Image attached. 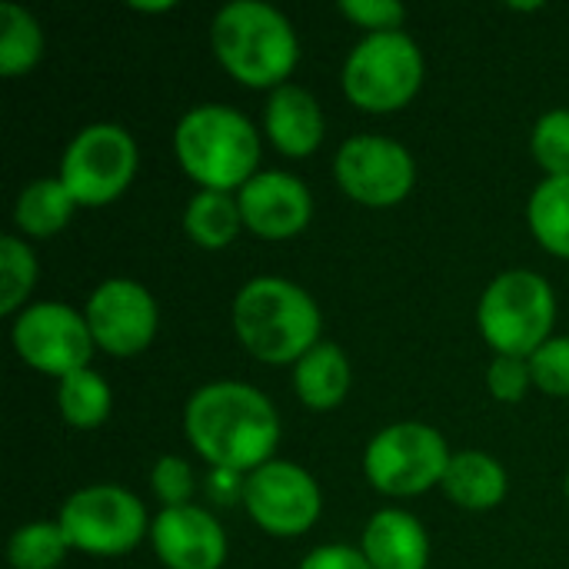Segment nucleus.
<instances>
[{
    "label": "nucleus",
    "instance_id": "34",
    "mask_svg": "<svg viewBox=\"0 0 569 569\" xmlns=\"http://www.w3.org/2000/svg\"><path fill=\"white\" fill-rule=\"evenodd\" d=\"M513 10H540L543 3H510Z\"/></svg>",
    "mask_w": 569,
    "mask_h": 569
},
{
    "label": "nucleus",
    "instance_id": "35",
    "mask_svg": "<svg viewBox=\"0 0 569 569\" xmlns=\"http://www.w3.org/2000/svg\"><path fill=\"white\" fill-rule=\"evenodd\" d=\"M567 500H569V473H567Z\"/></svg>",
    "mask_w": 569,
    "mask_h": 569
},
{
    "label": "nucleus",
    "instance_id": "26",
    "mask_svg": "<svg viewBox=\"0 0 569 569\" xmlns=\"http://www.w3.org/2000/svg\"><path fill=\"white\" fill-rule=\"evenodd\" d=\"M37 283V257L27 240L0 237V313L17 317Z\"/></svg>",
    "mask_w": 569,
    "mask_h": 569
},
{
    "label": "nucleus",
    "instance_id": "29",
    "mask_svg": "<svg viewBox=\"0 0 569 569\" xmlns=\"http://www.w3.org/2000/svg\"><path fill=\"white\" fill-rule=\"evenodd\" d=\"M150 490L163 507H187L197 490L193 467L183 457H160L150 470Z\"/></svg>",
    "mask_w": 569,
    "mask_h": 569
},
{
    "label": "nucleus",
    "instance_id": "24",
    "mask_svg": "<svg viewBox=\"0 0 569 569\" xmlns=\"http://www.w3.org/2000/svg\"><path fill=\"white\" fill-rule=\"evenodd\" d=\"M40 57H43V30L37 17L27 7L3 0L0 3V73L20 77L33 70Z\"/></svg>",
    "mask_w": 569,
    "mask_h": 569
},
{
    "label": "nucleus",
    "instance_id": "25",
    "mask_svg": "<svg viewBox=\"0 0 569 569\" xmlns=\"http://www.w3.org/2000/svg\"><path fill=\"white\" fill-rule=\"evenodd\" d=\"M70 553V543L60 530V523L33 520L10 533L7 540V560L13 569H57Z\"/></svg>",
    "mask_w": 569,
    "mask_h": 569
},
{
    "label": "nucleus",
    "instance_id": "13",
    "mask_svg": "<svg viewBox=\"0 0 569 569\" xmlns=\"http://www.w3.org/2000/svg\"><path fill=\"white\" fill-rule=\"evenodd\" d=\"M87 327L93 347L110 357H137L143 353L160 327V310L153 293L127 277L103 280L87 300Z\"/></svg>",
    "mask_w": 569,
    "mask_h": 569
},
{
    "label": "nucleus",
    "instance_id": "17",
    "mask_svg": "<svg viewBox=\"0 0 569 569\" xmlns=\"http://www.w3.org/2000/svg\"><path fill=\"white\" fill-rule=\"evenodd\" d=\"M363 557L373 569H427L430 537L407 510H380L363 527Z\"/></svg>",
    "mask_w": 569,
    "mask_h": 569
},
{
    "label": "nucleus",
    "instance_id": "27",
    "mask_svg": "<svg viewBox=\"0 0 569 569\" xmlns=\"http://www.w3.org/2000/svg\"><path fill=\"white\" fill-rule=\"evenodd\" d=\"M533 160L547 177H569V107L547 110L530 133Z\"/></svg>",
    "mask_w": 569,
    "mask_h": 569
},
{
    "label": "nucleus",
    "instance_id": "22",
    "mask_svg": "<svg viewBox=\"0 0 569 569\" xmlns=\"http://www.w3.org/2000/svg\"><path fill=\"white\" fill-rule=\"evenodd\" d=\"M57 407H60V417L73 430H97L110 417L113 393L100 373L83 367V370L57 380Z\"/></svg>",
    "mask_w": 569,
    "mask_h": 569
},
{
    "label": "nucleus",
    "instance_id": "15",
    "mask_svg": "<svg viewBox=\"0 0 569 569\" xmlns=\"http://www.w3.org/2000/svg\"><path fill=\"white\" fill-rule=\"evenodd\" d=\"M153 553L167 569H220L227 560V533L203 507H163L150 520Z\"/></svg>",
    "mask_w": 569,
    "mask_h": 569
},
{
    "label": "nucleus",
    "instance_id": "11",
    "mask_svg": "<svg viewBox=\"0 0 569 569\" xmlns=\"http://www.w3.org/2000/svg\"><path fill=\"white\" fill-rule=\"evenodd\" d=\"M337 187L363 207H393L410 197L417 163L400 140L380 133H357L340 143L333 157Z\"/></svg>",
    "mask_w": 569,
    "mask_h": 569
},
{
    "label": "nucleus",
    "instance_id": "14",
    "mask_svg": "<svg viewBox=\"0 0 569 569\" xmlns=\"http://www.w3.org/2000/svg\"><path fill=\"white\" fill-rule=\"evenodd\" d=\"M243 227L263 240H290L313 217L307 183L287 170H260L237 190Z\"/></svg>",
    "mask_w": 569,
    "mask_h": 569
},
{
    "label": "nucleus",
    "instance_id": "30",
    "mask_svg": "<svg viewBox=\"0 0 569 569\" xmlns=\"http://www.w3.org/2000/svg\"><path fill=\"white\" fill-rule=\"evenodd\" d=\"M337 10L367 33H390L407 20V7L397 0H340Z\"/></svg>",
    "mask_w": 569,
    "mask_h": 569
},
{
    "label": "nucleus",
    "instance_id": "5",
    "mask_svg": "<svg viewBox=\"0 0 569 569\" xmlns=\"http://www.w3.org/2000/svg\"><path fill=\"white\" fill-rule=\"evenodd\" d=\"M557 297L547 277L533 270H507L493 277L477 307V323L483 340L497 357L530 360L553 333Z\"/></svg>",
    "mask_w": 569,
    "mask_h": 569
},
{
    "label": "nucleus",
    "instance_id": "16",
    "mask_svg": "<svg viewBox=\"0 0 569 569\" xmlns=\"http://www.w3.org/2000/svg\"><path fill=\"white\" fill-rule=\"evenodd\" d=\"M263 133L283 157H310L323 140V110L307 87L283 83L263 107Z\"/></svg>",
    "mask_w": 569,
    "mask_h": 569
},
{
    "label": "nucleus",
    "instance_id": "19",
    "mask_svg": "<svg viewBox=\"0 0 569 569\" xmlns=\"http://www.w3.org/2000/svg\"><path fill=\"white\" fill-rule=\"evenodd\" d=\"M350 360L347 353L330 343L320 340L313 350H307L297 363H293V390L300 397L303 407L310 410H333L347 400L350 393Z\"/></svg>",
    "mask_w": 569,
    "mask_h": 569
},
{
    "label": "nucleus",
    "instance_id": "12",
    "mask_svg": "<svg viewBox=\"0 0 569 569\" xmlns=\"http://www.w3.org/2000/svg\"><path fill=\"white\" fill-rule=\"evenodd\" d=\"M240 500L250 520L263 533L280 540L307 533L323 510V493L317 480L290 460H270L260 470L247 473Z\"/></svg>",
    "mask_w": 569,
    "mask_h": 569
},
{
    "label": "nucleus",
    "instance_id": "23",
    "mask_svg": "<svg viewBox=\"0 0 569 569\" xmlns=\"http://www.w3.org/2000/svg\"><path fill=\"white\" fill-rule=\"evenodd\" d=\"M527 220L543 250L569 260V177H547L533 190Z\"/></svg>",
    "mask_w": 569,
    "mask_h": 569
},
{
    "label": "nucleus",
    "instance_id": "28",
    "mask_svg": "<svg viewBox=\"0 0 569 569\" xmlns=\"http://www.w3.org/2000/svg\"><path fill=\"white\" fill-rule=\"evenodd\" d=\"M533 387L550 397H569V337H550L530 357Z\"/></svg>",
    "mask_w": 569,
    "mask_h": 569
},
{
    "label": "nucleus",
    "instance_id": "20",
    "mask_svg": "<svg viewBox=\"0 0 569 569\" xmlns=\"http://www.w3.org/2000/svg\"><path fill=\"white\" fill-rule=\"evenodd\" d=\"M73 210H77V200L70 197L60 177H37L17 193L13 223L23 237L47 240L70 223Z\"/></svg>",
    "mask_w": 569,
    "mask_h": 569
},
{
    "label": "nucleus",
    "instance_id": "2",
    "mask_svg": "<svg viewBox=\"0 0 569 569\" xmlns=\"http://www.w3.org/2000/svg\"><path fill=\"white\" fill-rule=\"evenodd\" d=\"M220 67L243 87L277 90L300 60V40L283 10L263 0H230L210 23Z\"/></svg>",
    "mask_w": 569,
    "mask_h": 569
},
{
    "label": "nucleus",
    "instance_id": "32",
    "mask_svg": "<svg viewBox=\"0 0 569 569\" xmlns=\"http://www.w3.org/2000/svg\"><path fill=\"white\" fill-rule=\"evenodd\" d=\"M300 569H373L370 560L363 557V550L357 547H343V543H327V547H317L310 550Z\"/></svg>",
    "mask_w": 569,
    "mask_h": 569
},
{
    "label": "nucleus",
    "instance_id": "18",
    "mask_svg": "<svg viewBox=\"0 0 569 569\" xmlns=\"http://www.w3.org/2000/svg\"><path fill=\"white\" fill-rule=\"evenodd\" d=\"M440 487L460 510L487 513L503 503L510 480L497 457H490L483 450H460L450 457V467H447Z\"/></svg>",
    "mask_w": 569,
    "mask_h": 569
},
{
    "label": "nucleus",
    "instance_id": "21",
    "mask_svg": "<svg viewBox=\"0 0 569 569\" xmlns=\"http://www.w3.org/2000/svg\"><path fill=\"white\" fill-rule=\"evenodd\" d=\"M243 227L237 193H220V190H200L190 197L183 210V230L187 237L203 247V250H223L237 240Z\"/></svg>",
    "mask_w": 569,
    "mask_h": 569
},
{
    "label": "nucleus",
    "instance_id": "9",
    "mask_svg": "<svg viewBox=\"0 0 569 569\" xmlns=\"http://www.w3.org/2000/svg\"><path fill=\"white\" fill-rule=\"evenodd\" d=\"M137 173L133 133L120 123H90L73 133L60 157V180L77 207H103L117 200Z\"/></svg>",
    "mask_w": 569,
    "mask_h": 569
},
{
    "label": "nucleus",
    "instance_id": "33",
    "mask_svg": "<svg viewBox=\"0 0 569 569\" xmlns=\"http://www.w3.org/2000/svg\"><path fill=\"white\" fill-rule=\"evenodd\" d=\"M133 10H147V13H163V10H173L177 3L173 0H160V3H143V0H130Z\"/></svg>",
    "mask_w": 569,
    "mask_h": 569
},
{
    "label": "nucleus",
    "instance_id": "1",
    "mask_svg": "<svg viewBox=\"0 0 569 569\" xmlns=\"http://www.w3.org/2000/svg\"><path fill=\"white\" fill-rule=\"evenodd\" d=\"M183 433L213 470L240 477L273 460L280 413L263 390L240 380H213L187 400Z\"/></svg>",
    "mask_w": 569,
    "mask_h": 569
},
{
    "label": "nucleus",
    "instance_id": "4",
    "mask_svg": "<svg viewBox=\"0 0 569 569\" xmlns=\"http://www.w3.org/2000/svg\"><path fill=\"white\" fill-rule=\"evenodd\" d=\"M173 157L203 190L233 193L260 173V133L240 110L227 103H200L177 120Z\"/></svg>",
    "mask_w": 569,
    "mask_h": 569
},
{
    "label": "nucleus",
    "instance_id": "6",
    "mask_svg": "<svg viewBox=\"0 0 569 569\" xmlns=\"http://www.w3.org/2000/svg\"><path fill=\"white\" fill-rule=\"evenodd\" d=\"M423 53L403 30L367 33L343 60V93L367 113H393L407 107L423 83Z\"/></svg>",
    "mask_w": 569,
    "mask_h": 569
},
{
    "label": "nucleus",
    "instance_id": "3",
    "mask_svg": "<svg viewBox=\"0 0 569 569\" xmlns=\"http://www.w3.org/2000/svg\"><path fill=\"white\" fill-rule=\"evenodd\" d=\"M233 333L263 363H297L320 343V307L293 280L253 277L233 297Z\"/></svg>",
    "mask_w": 569,
    "mask_h": 569
},
{
    "label": "nucleus",
    "instance_id": "10",
    "mask_svg": "<svg viewBox=\"0 0 569 569\" xmlns=\"http://www.w3.org/2000/svg\"><path fill=\"white\" fill-rule=\"evenodd\" d=\"M10 343L27 367L57 380L90 367L93 357L87 317L53 300L30 303L17 313L10 327Z\"/></svg>",
    "mask_w": 569,
    "mask_h": 569
},
{
    "label": "nucleus",
    "instance_id": "8",
    "mask_svg": "<svg viewBox=\"0 0 569 569\" xmlns=\"http://www.w3.org/2000/svg\"><path fill=\"white\" fill-rule=\"evenodd\" d=\"M70 550L90 557H120L130 553L143 537H150L143 503L113 483L80 487L67 497L57 517Z\"/></svg>",
    "mask_w": 569,
    "mask_h": 569
},
{
    "label": "nucleus",
    "instance_id": "31",
    "mask_svg": "<svg viewBox=\"0 0 569 569\" xmlns=\"http://www.w3.org/2000/svg\"><path fill=\"white\" fill-rule=\"evenodd\" d=\"M487 387L500 403H520L527 397V390L533 387L530 360H523V357H493V363L487 370Z\"/></svg>",
    "mask_w": 569,
    "mask_h": 569
},
{
    "label": "nucleus",
    "instance_id": "7",
    "mask_svg": "<svg viewBox=\"0 0 569 569\" xmlns=\"http://www.w3.org/2000/svg\"><path fill=\"white\" fill-rule=\"evenodd\" d=\"M450 447L440 430L403 420L383 427L363 450V477L383 497H420L443 483Z\"/></svg>",
    "mask_w": 569,
    "mask_h": 569
}]
</instances>
